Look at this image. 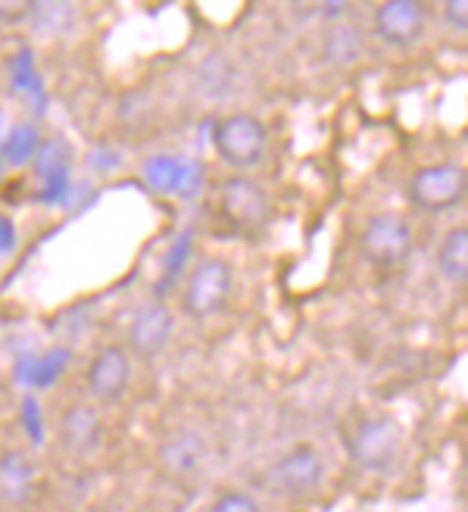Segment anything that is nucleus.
I'll list each match as a JSON object with an SVG mask.
<instances>
[{"instance_id":"obj_1","label":"nucleus","mask_w":468,"mask_h":512,"mask_svg":"<svg viewBox=\"0 0 468 512\" xmlns=\"http://www.w3.org/2000/svg\"><path fill=\"white\" fill-rule=\"evenodd\" d=\"M400 444L403 434L400 425L390 416H366L359 419L350 431V456L359 469H366L372 475H387L397 466L400 459Z\"/></svg>"},{"instance_id":"obj_2","label":"nucleus","mask_w":468,"mask_h":512,"mask_svg":"<svg viewBox=\"0 0 468 512\" xmlns=\"http://www.w3.org/2000/svg\"><path fill=\"white\" fill-rule=\"evenodd\" d=\"M213 144L231 169H256L269 153V132L263 119L250 113H231L216 125Z\"/></svg>"},{"instance_id":"obj_3","label":"nucleus","mask_w":468,"mask_h":512,"mask_svg":"<svg viewBox=\"0 0 468 512\" xmlns=\"http://www.w3.org/2000/svg\"><path fill=\"white\" fill-rule=\"evenodd\" d=\"M325 481V456L316 444H294L284 450L266 469L269 491L284 497H309L322 488Z\"/></svg>"},{"instance_id":"obj_4","label":"nucleus","mask_w":468,"mask_h":512,"mask_svg":"<svg viewBox=\"0 0 468 512\" xmlns=\"http://www.w3.org/2000/svg\"><path fill=\"white\" fill-rule=\"evenodd\" d=\"M231 281L234 269L228 260H222V256H203L191 269L185 294H181L185 313L191 319H213L216 313H222L231 297Z\"/></svg>"},{"instance_id":"obj_5","label":"nucleus","mask_w":468,"mask_h":512,"mask_svg":"<svg viewBox=\"0 0 468 512\" xmlns=\"http://www.w3.org/2000/svg\"><path fill=\"white\" fill-rule=\"evenodd\" d=\"M468 175L459 163H431L409 178V200L422 213H447L465 200Z\"/></svg>"},{"instance_id":"obj_6","label":"nucleus","mask_w":468,"mask_h":512,"mask_svg":"<svg viewBox=\"0 0 468 512\" xmlns=\"http://www.w3.org/2000/svg\"><path fill=\"white\" fill-rule=\"evenodd\" d=\"M144 185L156 194H175L181 200H194L203 188V169L191 157L175 153H153L141 166Z\"/></svg>"},{"instance_id":"obj_7","label":"nucleus","mask_w":468,"mask_h":512,"mask_svg":"<svg viewBox=\"0 0 468 512\" xmlns=\"http://www.w3.org/2000/svg\"><path fill=\"white\" fill-rule=\"evenodd\" d=\"M362 250L375 266H397L412 250V228L397 213H378L362 228Z\"/></svg>"},{"instance_id":"obj_8","label":"nucleus","mask_w":468,"mask_h":512,"mask_svg":"<svg viewBox=\"0 0 468 512\" xmlns=\"http://www.w3.org/2000/svg\"><path fill=\"white\" fill-rule=\"evenodd\" d=\"M428 25V10L419 4V0H387L375 10V35L387 44V47H412L419 44V38L425 35Z\"/></svg>"},{"instance_id":"obj_9","label":"nucleus","mask_w":468,"mask_h":512,"mask_svg":"<svg viewBox=\"0 0 468 512\" xmlns=\"http://www.w3.org/2000/svg\"><path fill=\"white\" fill-rule=\"evenodd\" d=\"M219 207L225 219H231L241 228H259L272 216V200L250 178H228L219 191Z\"/></svg>"},{"instance_id":"obj_10","label":"nucleus","mask_w":468,"mask_h":512,"mask_svg":"<svg viewBox=\"0 0 468 512\" xmlns=\"http://www.w3.org/2000/svg\"><path fill=\"white\" fill-rule=\"evenodd\" d=\"M172 331H175V316L166 303H147L132 316V325H128V344L138 356H160L169 341H172Z\"/></svg>"},{"instance_id":"obj_11","label":"nucleus","mask_w":468,"mask_h":512,"mask_svg":"<svg viewBox=\"0 0 468 512\" xmlns=\"http://www.w3.org/2000/svg\"><path fill=\"white\" fill-rule=\"evenodd\" d=\"M132 384V360L122 347H103L88 366V391L103 403H119Z\"/></svg>"},{"instance_id":"obj_12","label":"nucleus","mask_w":468,"mask_h":512,"mask_svg":"<svg viewBox=\"0 0 468 512\" xmlns=\"http://www.w3.org/2000/svg\"><path fill=\"white\" fill-rule=\"evenodd\" d=\"M160 466L175 475V478H191L200 472L203 459H206V441L197 428H175L172 434L160 441Z\"/></svg>"},{"instance_id":"obj_13","label":"nucleus","mask_w":468,"mask_h":512,"mask_svg":"<svg viewBox=\"0 0 468 512\" xmlns=\"http://www.w3.org/2000/svg\"><path fill=\"white\" fill-rule=\"evenodd\" d=\"M60 441L72 456H91L103 441V422L91 403H72L60 416Z\"/></svg>"},{"instance_id":"obj_14","label":"nucleus","mask_w":468,"mask_h":512,"mask_svg":"<svg viewBox=\"0 0 468 512\" xmlns=\"http://www.w3.org/2000/svg\"><path fill=\"white\" fill-rule=\"evenodd\" d=\"M38 488V469L25 453L7 450L0 453V503L25 506L32 503Z\"/></svg>"},{"instance_id":"obj_15","label":"nucleus","mask_w":468,"mask_h":512,"mask_svg":"<svg viewBox=\"0 0 468 512\" xmlns=\"http://www.w3.org/2000/svg\"><path fill=\"white\" fill-rule=\"evenodd\" d=\"M44 135H41V128L38 122H29V119H22V122H13L10 125V132L4 138V144H0V163L4 166H29L35 160V153L41 147Z\"/></svg>"},{"instance_id":"obj_16","label":"nucleus","mask_w":468,"mask_h":512,"mask_svg":"<svg viewBox=\"0 0 468 512\" xmlns=\"http://www.w3.org/2000/svg\"><path fill=\"white\" fill-rule=\"evenodd\" d=\"M437 269L447 281L453 285H462L468 278V228L465 225H456L444 235L440 241V250H437Z\"/></svg>"},{"instance_id":"obj_17","label":"nucleus","mask_w":468,"mask_h":512,"mask_svg":"<svg viewBox=\"0 0 468 512\" xmlns=\"http://www.w3.org/2000/svg\"><path fill=\"white\" fill-rule=\"evenodd\" d=\"M234 82H238V69H234L231 60H225L222 54H210L203 63H200V72H197V88L213 97V100H222L234 91Z\"/></svg>"},{"instance_id":"obj_18","label":"nucleus","mask_w":468,"mask_h":512,"mask_svg":"<svg viewBox=\"0 0 468 512\" xmlns=\"http://www.w3.org/2000/svg\"><path fill=\"white\" fill-rule=\"evenodd\" d=\"M69 350H47L44 356H29V360H22L19 363V381L22 384H32V388H47V384H54L60 375H63V369L69 366Z\"/></svg>"},{"instance_id":"obj_19","label":"nucleus","mask_w":468,"mask_h":512,"mask_svg":"<svg viewBox=\"0 0 468 512\" xmlns=\"http://www.w3.org/2000/svg\"><path fill=\"white\" fill-rule=\"evenodd\" d=\"M69 163H72V150L63 138H44L38 153H35V175L41 182H50V178H60L69 175Z\"/></svg>"},{"instance_id":"obj_20","label":"nucleus","mask_w":468,"mask_h":512,"mask_svg":"<svg viewBox=\"0 0 468 512\" xmlns=\"http://www.w3.org/2000/svg\"><path fill=\"white\" fill-rule=\"evenodd\" d=\"M359 32H353L350 25H337L325 38V60L334 66H347L359 57Z\"/></svg>"},{"instance_id":"obj_21","label":"nucleus","mask_w":468,"mask_h":512,"mask_svg":"<svg viewBox=\"0 0 468 512\" xmlns=\"http://www.w3.org/2000/svg\"><path fill=\"white\" fill-rule=\"evenodd\" d=\"M29 22L35 25L38 32H47V35H60L72 25V7L69 4H32L29 10Z\"/></svg>"},{"instance_id":"obj_22","label":"nucleus","mask_w":468,"mask_h":512,"mask_svg":"<svg viewBox=\"0 0 468 512\" xmlns=\"http://www.w3.org/2000/svg\"><path fill=\"white\" fill-rule=\"evenodd\" d=\"M188 253H191V232H185L172 244V250L166 256V272H163V281H160V291H166L172 281L181 275V269H185V263H188Z\"/></svg>"},{"instance_id":"obj_23","label":"nucleus","mask_w":468,"mask_h":512,"mask_svg":"<svg viewBox=\"0 0 468 512\" xmlns=\"http://www.w3.org/2000/svg\"><path fill=\"white\" fill-rule=\"evenodd\" d=\"M206 512H263V509H259V503L244 491H225L210 503Z\"/></svg>"},{"instance_id":"obj_24","label":"nucleus","mask_w":468,"mask_h":512,"mask_svg":"<svg viewBox=\"0 0 468 512\" xmlns=\"http://www.w3.org/2000/svg\"><path fill=\"white\" fill-rule=\"evenodd\" d=\"M440 13H444L447 29H453L459 35L468 32V4H465V0H450V4L440 7Z\"/></svg>"},{"instance_id":"obj_25","label":"nucleus","mask_w":468,"mask_h":512,"mask_svg":"<svg viewBox=\"0 0 468 512\" xmlns=\"http://www.w3.org/2000/svg\"><path fill=\"white\" fill-rule=\"evenodd\" d=\"M29 10L32 4H0V22H10V25L25 22L29 19Z\"/></svg>"},{"instance_id":"obj_26","label":"nucleus","mask_w":468,"mask_h":512,"mask_svg":"<svg viewBox=\"0 0 468 512\" xmlns=\"http://www.w3.org/2000/svg\"><path fill=\"white\" fill-rule=\"evenodd\" d=\"M25 428H29V434H32V441H41V419H38V403L29 397L25 400Z\"/></svg>"},{"instance_id":"obj_27","label":"nucleus","mask_w":468,"mask_h":512,"mask_svg":"<svg viewBox=\"0 0 468 512\" xmlns=\"http://www.w3.org/2000/svg\"><path fill=\"white\" fill-rule=\"evenodd\" d=\"M16 247V228L7 216H0V253H10Z\"/></svg>"},{"instance_id":"obj_28","label":"nucleus","mask_w":468,"mask_h":512,"mask_svg":"<svg viewBox=\"0 0 468 512\" xmlns=\"http://www.w3.org/2000/svg\"><path fill=\"white\" fill-rule=\"evenodd\" d=\"M10 125H13V119L0 110V144H4V138H7V132H10Z\"/></svg>"},{"instance_id":"obj_29","label":"nucleus","mask_w":468,"mask_h":512,"mask_svg":"<svg viewBox=\"0 0 468 512\" xmlns=\"http://www.w3.org/2000/svg\"><path fill=\"white\" fill-rule=\"evenodd\" d=\"M344 10H347L344 4H328V7H322V13H325V16H331V19H334V16H341Z\"/></svg>"},{"instance_id":"obj_30","label":"nucleus","mask_w":468,"mask_h":512,"mask_svg":"<svg viewBox=\"0 0 468 512\" xmlns=\"http://www.w3.org/2000/svg\"><path fill=\"white\" fill-rule=\"evenodd\" d=\"M4 175H7V166H4V163H0V182H4Z\"/></svg>"}]
</instances>
